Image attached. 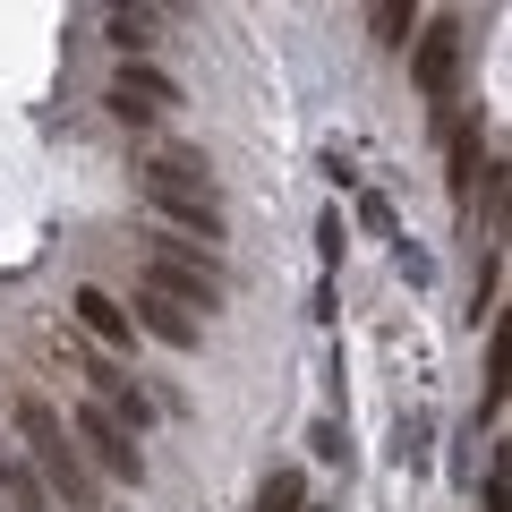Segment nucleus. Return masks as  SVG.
<instances>
[{"label":"nucleus","mask_w":512,"mask_h":512,"mask_svg":"<svg viewBox=\"0 0 512 512\" xmlns=\"http://www.w3.org/2000/svg\"><path fill=\"white\" fill-rule=\"evenodd\" d=\"M9 419H18V444H26L18 461L43 478V495H52L60 512H94V470H86V453H77L69 419H60L43 393H18V402H9Z\"/></svg>","instance_id":"f257e3e1"},{"label":"nucleus","mask_w":512,"mask_h":512,"mask_svg":"<svg viewBox=\"0 0 512 512\" xmlns=\"http://www.w3.org/2000/svg\"><path fill=\"white\" fill-rule=\"evenodd\" d=\"M146 291L154 299H171V308H222V265L205 248H188V239H154V256H146Z\"/></svg>","instance_id":"f03ea898"},{"label":"nucleus","mask_w":512,"mask_h":512,"mask_svg":"<svg viewBox=\"0 0 512 512\" xmlns=\"http://www.w3.org/2000/svg\"><path fill=\"white\" fill-rule=\"evenodd\" d=\"M69 436H77V453H86V470L120 478V487H146V453H137V436H128V427H111L94 402L69 410Z\"/></svg>","instance_id":"7ed1b4c3"},{"label":"nucleus","mask_w":512,"mask_h":512,"mask_svg":"<svg viewBox=\"0 0 512 512\" xmlns=\"http://www.w3.org/2000/svg\"><path fill=\"white\" fill-rule=\"evenodd\" d=\"M410 77H419L427 103H453V86H461V18H436V26L419 35V60H410Z\"/></svg>","instance_id":"20e7f679"},{"label":"nucleus","mask_w":512,"mask_h":512,"mask_svg":"<svg viewBox=\"0 0 512 512\" xmlns=\"http://www.w3.org/2000/svg\"><path fill=\"white\" fill-rule=\"evenodd\" d=\"M171 103H180V86H171L154 60H128V69L111 77V111H120V120H163Z\"/></svg>","instance_id":"39448f33"},{"label":"nucleus","mask_w":512,"mask_h":512,"mask_svg":"<svg viewBox=\"0 0 512 512\" xmlns=\"http://www.w3.org/2000/svg\"><path fill=\"white\" fill-rule=\"evenodd\" d=\"M146 205L171 222V231H188V248L214 256V239H222V197H171V188H146Z\"/></svg>","instance_id":"423d86ee"},{"label":"nucleus","mask_w":512,"mask_h":512,"mask_svg":"<svg viewBox=\"0 0 512 512\" xmlns=\"http://www.w3.org/2000/svg\"><path fill=\"white\" fill-rule=\"evenodd\" d=\"M69 308H77V325H86L103 350H128V333H137V325H128V308L103 291V282H77V291H69Z\"/></svg>","instance_id":"0eeeda50"},{"label":"nucleus","mask_w":512,"mask_h":512,"mask_svg":"<svg viewBox=\"0 0 512 512\" xmlns=\"http://www.w3.org/2000/svg\"><path fill=\"white\" fill-rule=\"evenodd\" d=\"M146 188H171V197H214V171H205L197 146H163L146 163Z\"/></svg>","instance_id":"6e6552de"},{"label":"nucleus","mask_w":512,"mask_h":512,"mask_svg":"<svg viewBox=\"0 0 512 512\" xmlns=\"http://www.w3.org/2000/svg\"><path fill=\"white\" fill-rule=\"evenodd\" d=\"M128 325H146L154 342H171V350H197V316H180L171 299H154V291H137V316Z\"/></svg>","instance_id":"1a4fd4ad"},{"label":"nucleus","mask_w":512,"mask_h":512,"mask_svg":"<svg viewBox=\"0 0 512 512\" xmlns=\"http://www.w3.org/2000/svg\"><path fill=\"white\" fill-rule=\"evenodd\" d=\"M0 495H9V512H60L52 495H43V478L26 470V461L9 453V444H0Z\"/></svg>","instance_id":"9d476101"},{"label":"nucleus","mask_w":512,"mask_h":512,"mask_svg":"<svg viewBox=\"0 0 512 512\" xmlns=\"http://www.w3.org/2000/svg\"><path fill=\"white\" fill-rule=\"evenodd\" d=\"M256 512H308V478H299V470H274L265 487H256Z\"/></svg>","instance_id":"9b49d317"},{"label":"nucleus","mask_w":512,"mask_h":512,"mask_svg":"<svg viewBox=\"0 0 512 512\" xmlns=\"http://www.w3.org/2000/svg\"><path fill=\"white\" fill-rule=\"evenodd\" d=\"M111 43L146 60V52H154V9H111Z\"/></svg>","instance_id":"f8f14e48"},{"label":"nucleus","mask_w":512,"mask_h":512,"mask_svg":"<svg viewBox=\"0 0 512 512\" xmlns=\"http://www.w3.org/2000/svg\"><path fill=\"white\" fill-rule=\"evenodd\" d=\"M367 26H376V43H410V26H419V9H410V0H384V9H376Z\"/></svg>","instance_id":"ddd939ff"},{"label":"nucleus","mask_w":512,"mask_h":512,"mask_svg":"<svg viewBox=\"0 0 512 512\" xmlns=\"http://www.w3.org/2000/svg\"><path fill=\"white\" fill-rule=\"evenodd\" d=\"M308 444H316L325 461H342V427H333V419H316V427H308Z\"/></svg>","instance_id":"4468645a"},{"label":"nucleus","mask_w":512,"mask_h":512,"mask_svg":"<svg viewBox=\"0 0 512 512\" xmlns=\"http://www.w3.org/2000/svg\"><path fill=\"white\" fill-rule=\"evenodd\" d=\"M478 512H504V470L487 478V495H478Z\"/></svg>","instance_id":"2eb2a0df"}]
</instances>
